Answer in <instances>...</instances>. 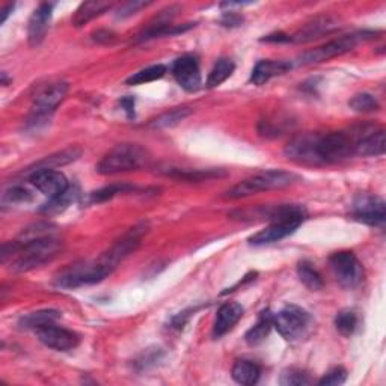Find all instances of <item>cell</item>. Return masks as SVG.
Here are the masks:
<instances>
[{
  "label": "cell",
  "mask_w": 386,
  "mask_h": 386,
  "mask_svg": "<svg viewBox=\"0 0 386 386\" xmlns=\"http://www.w3.org/2000/svg\"><path fill=\"white\" fill-rule=\"evenodd\" d=\"M51 14H53V4H41L34 11L28 24V38L32 47H38L44 41L50 26Z\"/></svg>",
  "instance_id": "cell-17"
},
{
  "label": "cell",
  "mask_w": 386,
  "mask_h": 386,
  "mask_svg": "<svg viewBox=\"0 0 386 386\" xmlns=\"http://www.w3.org/2000/svg\"><path fill=\"white\" fill-rule=\"evenodd\" d=\"M61 318V313L56 310H41L26 314L20 318L19 326L28 330H38L44 326L56 323Z\"/></svg>",
  "instance_id": "cell-23"
},
{
  "label": "cell",
  "mask_w": 386,
  "mask_h": 386,
  "mask_svg": "<svg viewBox=\"0 0 386 386\" xmlns=\"http://www.w3.org/2000/svg\"><path fill=\"white\" fill-rule=\"evenodd\" d=\"M172 74H174L178 85L188 92H195L201 88V70H199V62L195 56L186 55L178 58L172 66Z\"/></svg>",
  "instance_id": "cell-15"
},
{
  "label": "cell",
  "mask_w": 386,
  "mask_h": 386,
  "mask_svg": "<svg viewBox=\"0 0 386 386\" xmlns=\"http://www.w3.org/2000/svg\"><path fill=\"white\" fill-rule=\"evenodd\" d=\"M353 218L371 226L383 225L386 219V204L380 196L359 195L353 203Z\"/></svg>",
  "instance_id": "cell-12"
},
{
  "label": "cell",
  "mask_w": 386,
  "mask_h": 386,
  "mask_svg": "<svg viewBox=\"0 0 386 386\" xmlns=\"http://www.w3.org/2000/svg\"><path fill=\"white\" fill-rule=\"evenodd\" d=\"M349 106L355 112H359V113H371V112H376L380 109V104L376 100V97L371 96V94H367V92L355 96L349 101Z\"/></svg>",
  "instance_id": "cell-33"
},
{
  "label": "cell",
  "mask_w": 386,
  "mask_h": 386,
  "mask_svg": "<svg viewBox=\"0 0 386 386\" xmlns=\"http://www.w3.org/2000/svg\"><path fill=\"white\" fill-rule=\"evenodd\" d=\"M166 177L183 180V181H208L213 178L225 177L223 169H181V168H166L162 171Z\"/></svg>",
  "instance_id": "cell-21"
},
{
  "label": "cell",
  "mask_w": 386,
  "mask_h": 386,
  "mask_svg": "<svg viewBox=\"0 0 386 386\" xmlns=\"http://www.w3.org/2000/svg\"><path fill=\"white\" fill-rule=\"evenodd\" d=\"M62 249V242L55 234H49L35 238H17L2 246V261L12 257L11 270L23 273L34 270L55 258Z\"/></svg>",
  "instance_id": "cell-1"
},
{
  "label": "cell",
  "mask_w": 386,
  "mask_h": 386,
  "mask_svg": "<svg viewBox=\"0 0 386 386\" xmlns=\"http://www.w3.org/2000/svg\"><path fill=\"white\" fill-rule=\"evenodd\" d=\"M168 68L162 64H157L153 66H148V68H143L133 76L127 78V85H143V83H150L154 81H158L166 74Z\"/></svg>",
  "instance_id": "cell-30"
},
{
  "label": "cell",
  "mask_w": 386,
  "mask_h": 386,
  "mask_svg": "<svg viewBox=\"0 0 386 386\" xmlns=\"http://www.w3.org/2000/svg\"><path fill=\"white\" fill-rule=\"evenodd\" d=\"M272 327H273V314L270 313V310L261 311L257 323L246 332V335H245L246 342L249 345L261 344L265 338L269 337Z\"/></svg>",
  "instance_id": "cell-24"
},
{
  "label": "cell",
  "mask_w": 386,
  "mask_h": 386,
  "mask_svg": "<svg viewBox=\"0 0 386 386\" xmlns=\"http://www.w3.org/2000/svg\"><path fill=\"white\" fill-rule=\"evenodd\" d=\"M82 151L81 148H77V146H70V148H65L56 154H51L44 157L43 161L36 162L32 168H29V171H35V169H56L59 166L68 165L74 161H77L78 157H81Z\"/></svg>",
  "instance_id": "cell-25"
},
{
  "label": "cell",
  "mask_w": 386,
  "mask_h": 386,
  "mask_svg": "<svg viewBox=\"0 0 386 386\" xmlns=\"http://www.w3.org/2000/svg\"><path fill=\"white\" fill-rule=\"evenodd\" d=\"M298 230V226L295 225H288V223H270L269 226H265L264 230L258 231L257 234L252 235L249 238V243L254 246H264V245H270L281 242L283 238L288 237Z\"/></svg>",
  "instance_id": "cell-20"
},
{
  "label": "cell",
  "mask_w": 386,
  "mask_h": 386,
  "mask_svg": "<svg viewBox=\"0 0 386 386\" xmlns=\"http://www.w3.org/2000/svg\"><path fill=\"white\" fill-rule=\"evenodd\" d=\"M288 70H291V64L287 61H270V59L260 61L255 65V68L252 70L250 82L257 86H261L264 83H268L270 78L285 74Z\"/></svg>",
  "instance_id": "cell-19"
},
{
  "label": "cell",
  "mask_w": 386,
  "mask_h": 386,
  "mask_svg": "<svg viewBox=\"0 0 386 386\" xmlns=\"http://www.w3.org/2000/svg\"><path fill=\"white\" fill-rule=\"evenodd\" d=\"M261 41L263 43H291V36L290 35H285L283 32H279V34L268 35L265 38H263Z\"/></svg>",
  "instance_id": "cell-42"
},
{
  "label": "cell",
  "mask_w": 386,
  "mask_h": 386,
  "mask_svg": "<svg viewBox=\"0 0 386 386\" xmlns=\"http://www.w3.org/2000/svg\"><path fill=\"white\" fill-rule=\"evenodd\" d=\"M298 276L300 283L311 291L323 288V278L310 261H300L298 264Z\"/></svg>",
  "instance_id": "cell-28"
},
{
  "label": "cell",
  "mask_w": 386,
  "mask_h": 386,
  "mask_svg": "<svg viewBox=\"0 0 386 386\" xmlns=\"http://www.w3.org/2000/svg\"><path fill=\"white\" fill-rule=\"evenodd\" d=\"M148 5H150L148 2H127V4L119 6V9L116 12V17H119V19L130 17L131 14H136L139 9L146 8Z\"/></svg>",
  "instance_id": "cell-38"
},
{
  "label": "cell",
  "mask_w": 386,
  "mask_h": 386,
  "mask_svg": "<svg viewBox=\"0 0 386 386\" xmlns=\"http://www.w3.org/2000/svg\"><path fill=\"white\" fill-rule=\"evenodd\" d=\"M318 154L325 165H334L355 156V139L350 131H334L318 136Z\"/></svg>",
  "instance_id": "cell-7"
},
{
  "label": "cell",
  "mask_w": 386,
  "mask_h": 386,
  "mask_svg": "<svg viewBox=\"0 0 386 386\" xmlns=\"http://www.w3.org/2000/svg\"><path fill=\"white\" fill-rule=\"evenodd\" d=\"M311 317L300 306L287 305L273 314V326L287 341H299L310 327Z\"/></svg>",
  "instance_id": "cell-8"
},
{
  "label": "cell",
  "mask_w": 386,
  "mask_h": 386,
  "mask_svg": "<svg viewBox=\"0 0 386 386\" xmlns=\"http://www.w3.org/2000/svg\"><path fill=\"white\" fill-rule=\"evenodd\" d=\"M150 156L142 146L136 143L116 145L106 154L97 165V172L101 176H115L123 172L138 171L148 165Z\"/></svg>",
  "instance_id": "cell-4"
},
{
  "label": "cell",
  "mask_w": 386,
  "mask_h": 386,
  "mask_svg": "<svg viewBox=\"0 0 386 386\" xmlns=\"http://www.w3.org/2000/svg\"><path fill=\"white\" fill-rule=\"evenodd\" d=\"M300 181V177L296 176L295 172H287V171H264L260 174L252 176L238 184L234 188L225 192L226 199H242L252 195H257L260 192H268V191H276V189H284L288 186L296 184Z\"/></svg>",
  "instance_id": "cell-2"
},
{
  "label": "cell",
  "mask_w": 386,
  "mask_h": 386,
  "mask_svg": "<svg viewBox=\"0 0 386 386\" xmlns=\"http://www.w3.org/2000/svg\"><path fill=\"white\" fill-rule=\"evenodd\" d=\"M112 8L111 2H101V0H92V2H85L78 6L71 19L76 28H82V26L88 24L94 19L103 16L104 12H108Z\"/></svg>",
  "instance_id": "cell-22"
},
{
  "label": "cell",
  "mask_w": 386,
  "mask_h": 386,
  "mask_svg": "<svg viewBox=\"0 0 386 386\" xmlns=\"http://www.w3.org/2000/svg\"><path fill=\"white\" fill-rule=\"evenodd\" d=\"M78 196V192L76 188H70L66 189L64 193L55 196V198H50L49 203L44 204V207L41 208L43 213H47V215H51V213H59V211H64L66 207H70V204H73L76 199Z\"/></svg>",
  "instance_id": "cell-29"
},
{
  "label": "cell",
  "mask_w": 386,
  "mask_h": 386,
  "mask_svg": "<svg viewBox=\"0 0 386 386\" xmlns=\"http://www.w3.org/2000/svg\"><path fill=\"white\" fill-rule=\"evenodd\" d=\"M329 264L341 287L353 290L364 281V268L350 250H340L330 255Z\"/></svg>",
  "instance_id": "cell-9"
},
{
  "label": "cell",
  "mask_w": 386,
  "mask_h": 386,
  "mask_svg": "<svg viewBox=\"0 0 386 386\" xmlns=\"http://www.w3.org/2000/svg\"><path fill=\"white\" fill-rule=\"evenodd\" d=\"M311 382L313 380L308 372L295 367L284 370L281 377H279V383H281L283 386H305V385H310Z\"/></svg>",
  "instance_id": "cell-34"
},
{
  "label": "cell",
  "mask_w": 386,
  "mask_h": 386,
  "mask_svg": "<svg viewBox=\"0 0 386 386\" xmlns=\"http://www.w3.org/2000/svg\"><path fill=\"white\" fill-rule=\"evenodd\" d=\"M338 28H340V26H338V21L335 19H332L329 16L315 17L311 21L305 23L295 35H290L291 36V43H299V44L311 43V41H314V39L322 38L323 35L332 34L334 31H337Z\"/></svg>",
  "instance_id": "cell-16"
},
{
  "label": "cell",
  "mask_w": 386,
  "mask_h": 386,
  "mask_svg": "<svg viewBox=\"0 0 386 386\" xmlns=\"http://www.w3.org/2000/svg\"><path fill=\"white\" fill-rule=\"evenodd\" d=\"M318 133H302L293 138L287 145L284 154L288 161L305 166H323L318 154Z\"/></svg>",
  "instance_id": "cell-10"
},
{
  "label": "cell",
  "mask_w": 386,
  "mask_h": 386,
  "mask_svg": "<svg viewBox=\"0 0 386 386\" xmlns=\"http://www.w3.org/2000/svg\"><path fill=\"white\" fill-rule=\"evenodd\" d=\"M220 23L226 26V28H237V26H240L243 23V17L240 14H237V12L228 11L222 16Z\"/></svg>",
  "instance_id": "cell-39"
},
{
  "label": "cell",
  "mask_w": 386,
  "mask_h": 386,
  "mask_svg": "<svg viewBox=\"0 0 386 386\" xmlns=\"http://www.w3.org/2000/svg\"><path fill=\"white\" fill-rule=\"evenodd\" d=\"M191 113L188 108H178V109H172L163 115L158 116L157 119L151 123L153 127L156 128H168V127H174L178 123H181L183 119Z\"/></svg>",
  "instance_id": "cell-36"
},
{
  "label": "cell",
  "mask_w": 386,
  "mask_h": 386,
  "mask_svg": "<svg viewBox=\"0 0 386 386\" xmlns=\"http://www.w3.org/2000/svg\"><path fill=\"white\" fill-rule=\"evenodd\" d=\"M66 92H68V83L62 81H55L44 83L39 86L36 94L34 96V104L31 115L26 119V128L32 131L43 128L47 121H50V116L56 111L58 106L65 98Z\"/></svg>",
  "instance_id": "cell-3"
},
{
  "label": "cell",
  "mask_w": 386,
  "mask_h": 386,
  "mask_svg": "<svg viewBox=\"0 0 386 386\" xmlns=\"http://www.w3.org/2000/svg\"><path fill=\"white\" fill-rule=\"evenodd\" d=\"M158 353H161V352H158V349H157V352L156 350H146L143 353V357L141 359L138 364L141 365V368H146L150 364H154L156 361H158Z\"/></svg>",
  "instance_id": "cell-41"
},
{
  "label": "cell",
  "mask_w": 386,
  "mask_h": 386,
  "mask_svg": "<svg viewBox=\"0 0 386 386\" xmlns=\"http://www.w3.org/2000/svg\"><path fill=\"white\" fill-rule=\"evenodd\" d=\"M14 9V5H6L4 9H2V17H0V23H5L8 16H9V12Z\"/></svg>",
  "instance_id": "cell-44"
},
{
  "label": "cell",
  "mask_w": 386,
  "mask_h": 386,
  "mask_svg": "<svg viewBox=\"0 0 386 386\" xmlns=\"http://www.w3.org/2000/svg\"><path fill=\"white\" fill-rule=\"evenodd\" d=\"M355 139V156L376 157L385 153V130L371 124L357 126L350 130Z\"/></svg>",
  "instance_id": "cell-11"
},
{
  "label": "cell",
  "mask_w": 386,
  "mask_h": 386,
  "mask_svg": "<svg viewBox=\"0 0 386 386\" xmlns=\"http://www.w3.org/2000/svg\"><path fill=\"white\" fill-rule=\"evenodd\" d=\"M376 38V32H368V31H359L353 32L350 35L340 36L334 41H330L322 47H317L314 50H310L303 53L299 58L298 65H313V64H320L325 61H329L332 58H337L344 55V53L352 51L357 44H361L368 39Z\"/></svg>",
  "instance_id": "cell-5"
},
{
  "label": "cell",
  "mask_w": 386,
  "mask_h": 386,
  "mask_svg": "<svg viewBox=\"0 0 386 386\" xmlns=\"http://www.w3.org/2000/svg\"><path fill=\"white\" fill-rule=\"evenodd\" d=\"M32 201V192L23 186H12L6 189L2 195V205H17V204H28Z\"/></svg>",
  "instance_id": "cell-32"
},
{
  "label": "cell",
  "mask_w": 386,
  "mask_h": 386,
  "mask_svg": "<svg viewBox=\"0 0 386 386\" xmlns=\"http://www.w3.org/2000/svg\"><path fill=\"white\" fill-rule=\"evenodd\" d=\"M231 375H233V379L238 385L250 386V385H255L258 382L261 370L255 362L248 361V359H240V361H237L234 364Z\"/></svg>",
  "instance_id": "cell-26"
},
{
  "label": "cell",
  "mask_w": 386,
  "mask_h": 386,
  "mask_svg": "<svg viewBox=\"0 0 386 386\" xmlns=\"http://www.w3.org/2000/svg\"><path fill=\"white\" fill-rule=\"evenodd\" d=\"M131 191H135V188H133V186H128V184H111V186H108V188H103L97 192H92L89 196V203H104L119 193H128Z\"/></svg>",
  "instance_id": "cell-35"
},
{
  "label": "cell",
  "mask_w": 386,
  "mask_h": 386,
  "mask_svg": "<svg viewBox=\"0 0 386 386\" xmlns=\"http://www.w3.org/2000/svg\"><path fill=\"white\" fill-rule=\"evenodd\" d=\"M29 181L36 191L49 198H55L70 188L66 177L56 169L29 171Z\"/></svg>",
  "instance_id": "cell-14"
},
{
  "label": "cell",
  "mask_w": 386,
  "mask_h": 386,
  "mask_svg": "<svg viewBox=\"0 0 386 386\" xmlns=\"http://www.w3.org/2000/svg\"><path fill=\"white\" fill-rule=\"evenodd\" d=\"M235 70V65L231 59L220 58L215 66H213L208 78H207V88H218L222 85L226 78H230Z\"/></svg>",
  "instance_id": "cell-27"
},
{
  "label": "cell",
  "mask_w": 386,
  "mask_h": 386,
  "mask_svg": "<svg viewBox=\"0 0 386 386\" xmlns=\"http://www.w3.org/2000/svg\"><path fill=\"white\" fill-rule=\"evenodd\" d=\"M243 306L237 302H226L223 303L216 315L215 325H213V337L220 338L238 323V320L243 317Z\"/></svg>",
  "instance_id": "cell-18"
},
{
  "label": "cell",
  "mask_w": 386,
  "mask_h": 386,
  "mask_svg": "<svg viewBox=\"0 0 386 386\" xmlns=\"http://www.w3.org/2000/svg\"><path fill=\"white\" fill-rule=\"evenodd\" d=\"M359 325L357 314L353 310H342L335 317V327L344 337H352Z\"/></svg>",
  "instance_id": "cell-31"
},
{
  "label": "cell",
  "mask_w": 386,
  "mask_h": 386,
  "mask_svg": "<svg viewBox=\"0 0 386 386\" xmlns=\"http://www.w3.org/2000/svg\"><path fill=\"white\" fill-rule=\"evenodd\" d=\"M92 39H94V41L98 44H112L116 39V35L112 31L101 29V31H97V32L92 34Z\"/></svg>",
  "instance_id": "cell-40"
},
{
  "label": "cell",
  "mask_w": 386,
  "mask_h": 386,
  "mask_svg": "<svg viewBox=\"0 0 386 386\" xmlns=\"http://www.w3.org/2000/svg\"><path fill=\"white\" fill-rule=\"evenodd\" d=\"M109 275L111 272L104 268L100 260L82 261L71 264L68 269L61 272L55 279V284L62 288H77L101 283Z\"/></svg>",
  "instance_id": "cell-6"
},
{
  "label": "cell",
  "mask_w": 386,
  "mask_h": 386,
  "mask_svg": "<svg viewBox=\"0 0 386 386\" xmlns=\"http://www.w3.org/2000/svg\"><path fill=\"white\" fill-rule=\"evenodd\" d=\"M35 334L46 347L56 352L73 350L77 347L78 342H81V337H78L76 332L56 326V323L35 330Z\"/></svg>",
  "instance_id": "cell-13"
},
{
  "label": "cell",
  "mask_w": 386,
  "mask_h": 386,
  "mask_svg": "<svg viewBox=\"0 0 386 386\" xmlns=\"http://www.w3.org/2000/svg\"><path fill=\"white\" fill-rule=\"evenodd\" d=\"M347 379V371L342 367H335L332 368L330 371H327L326 375L318 380V385L320 386H338L342 385Z\"/></svg>",
  "instance_id": "cell-37"
},
{
  "label": "cell",
  "mask_w": 386,
  "mask_h": 386,
  "mask_svg": "<svg viewBox=\"0 0 386 386\" xmlns=\"http://www.w3.org/2000/svg\"><path fill=\"white\" fill-rule=\"evenodd\" d=\"M121 108L127 112L128 118H135V98L133 97H124L121 98Z\"/></svg>",
  "instance_id": "cell-43"
}]
</instances>
